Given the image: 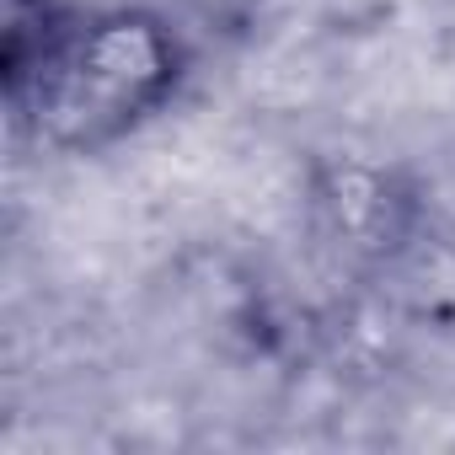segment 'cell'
Instances as JSON below:
<instances>
[{
    "instance_id": "cell-1",
    "label": "cell",
    "mask_w": 455,
    "mask_h": 455,
    "mask_svg": "<svg viewBox=\"0 0 455 455\" xmlns=\"http://www.w3.org/2000/svg\"><path fill=\"white\" fill-rule=\"evenodd\" d=\"M193 70L188 38L150 6H76L33 60L0 76L17 140L102 156L161 118Z\"/></svg>"
},
{
    "instance_id": "cell-2",
    "label": "cell",
    "mask_w": 455,
    "mask_h": 455,
    "mask_svg": "<svg viewBox=\"0 0 455 455\" xmlns=\"http://www.w3.org/2000/svg\"><path fill=\"white\" fill-rule=\"evenodd\" d=\"M316 214L348 258L386 263L412 242L423 204H418V188L402 182V172L343 161L316 177Z\"/></svg>"
}]
</instances>
